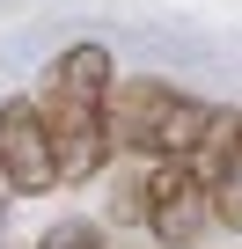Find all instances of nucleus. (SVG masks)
<instances>
[{
	"mask_svg": "<svg viewBox=\"0 0 242 249\" xmlns=\"http://www.w3.org/2000/svg\"><path fill=\"white\" fill-rule=\"evenodd\" d=\"M110 52L88 37V44H66L44 81H37V117L52 132V161H59V183H95L110 169V132H103V110H110Z\"/></svg>",
	"mask_w": 242,
	"mask_h": 249,
	"instance_id": "obj_1",
	"label": "nucleus"
},
{
	"mask_svg": "<svg viewBox=\"0 0 242 249\" xmlns=\"http://www.w3.org/2000/svg\"><path fill=\"white\" fill-rule=\"evenodd\" d=\"M235 110L205 103L162 73H132V81H110V110H103V132L110 154H140V161H198L205 140L220 132Z\"/></svg>",
	"mask_w": 242,
	"mask_h": 249,
	"instance_id": "obj_2",
	"label": "nucleus"
},
{
	"mask_svg": "<svg viewBox=\"0 0 242 249\" xmlns=\"http://www.w3.org/2000/svg\"><path fill=\"white\" fill-rule=\"evenodd\" d=\"M140 220L162 249H198V234L213 227V198H205V176L191 161H154L147 183H140Z\"/></svg>",
	"mask_w": 242,
	"mask_h": 249,
	"instance_id": "obj_3",
	"label": "nucleus"
},
{
	"mask_svg": "<svg viewBox=\"0 0 242 249\" xmlns=\"http://www.w3.org/2000/svg\"><path fill=\"white\" fill-rule=\"evenodd\" d=\"M0 183L15 198H52L59 191V161H52V132L30 95L0 103Z\"/></svg>",
	"mask_w": 242,
	"mask_h": 249,
	"instance_id": "obj_4",
	"label": "nucleus"
},
{
	"mask_svg": "<svg viewBox=\"0 0 242 249\" xmlns=\"http://www.w3.org/2000/svg\"><path fill=\"white\" fill-rule=\"evenodd\" d=\"M30 249H110V242H103V227H95V220H52Z\"/></svg>",
	"mask_w": 242,
	"mask_h": 249,
	"instance_id": "obj_5",
	"label": "nucleus"
},
{
	"mask_svg": "<svg viewBox=\"0 0 242 249\" xmlns=\"http://www.w3.org/2000/svg\"><path fill=\"white\" fill-rule=\"evenodd\" d=\"M227 249H242V242H227Z\"/></svg>",
	"mask_w": 242,
	"mask_h": 249,
	"instance_id": "obj_6",
	"label": "nucleus"
}]
</instances>
